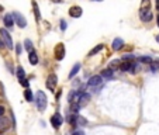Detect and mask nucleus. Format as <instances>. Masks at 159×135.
<instances>
[{
    "mask_svg": "<svg viewBox=\"0 0 159 135\" xmlns=\"http://www.w3.org/2000/svg\"><path fill=\"white\" fill-rule=\"evenodd\" d=\"M47 103H48V100H47L45 93L41 92V90H38L37 94H35V106H37V108L40 111H44L47 108Z\"/></svg>",
    "mask_w": 159,
    "mask_h": 135,
    "instance_id": "1",
    "label": "nucleus"
},
{
    "mask_svg": "<svg viewBox=\"0 0 159 135\" xmlns=\"http://www.w3.org/2000/svg\"><path fill=\"white\" fill-rule=\"evenodd\" d=\"M0 40H1V42H3V45H6V47L9 48V49H13V40H11V37H10V34L6 31V30H0Z\"/></svg>",
    "mask_w": 159,
    "mask_h": 135,
    "instance_id": "2",
    "label": "nucleus"
},
{
    "mask_svg": "<svg viewBox=\"0 0 159 135\" xmlns=\"http://www.w3.org/2000/svg\"><path fill=\"white\" fill-rule=\"evenodd\" d=\"M140 17L142 21H151L152 11L149 10V3H144V7L140 10Z\"/></svg>",
    "mask_w": 159,
    "mask_h": 135,
    "instance_id": "3",
    "label": "nucleus"
},
{
    "mask_svg": "<svg viewBox=\"0 0 159 135\" xmlns=\"http://www.w3.org/2000/svg\"><path fill=\"white\" fill-rule=\"evenodd\" d=\"M56 83H58V78H56L54 73H51L49 76L47 78V82H45V84H47L48 90H51V92H54L56 89Z\"/></svg>",
    "mask_w": 159,
    "mask_h": 135,
    "instance_id": "4",
    "label": "nucleus"
},
{
    "mask_svg": "<svg viewBox=\"0 0 159 135\" xmlns=\"http://www.w3.org/2000/svg\"><path fill=\"white\" fill-rule=\"evenodd\" d=\"M13 20H14V23H17V25L21 28H24L25 25H27V21H25V19H24L23 16L19 13V11H13Z\"/></svg>",
    "mask_w": 159,
    "mask_h": 135,
    "instance_id": "5",
    "label": "nucleus"
},
{
    "mask_svg": "<svg viewBox=\"0 0 159 135\" xmlns=\"http://www.w3.org/2000/svg\"><path fill=\"white\" fill-rule=\"evenodd\" d=\"M89 100H90V94L89 93H82L79 96V98H78V101H76V106L78 107H84L87 103H89Z\"/></svg>",
    "mask_w": 159,
    "mask_h": 135,
    "instance_id": "6",
    "label": "nucleus"
},
{
    "mask_svg": "<svg viewBox=\"0 0 159 135\" xmlns=\"http://www.w3.org/2000/svg\"><path fill=\"white\" fill-rule=\"evenodd\" d=\"M55 58L58 61H62L65 58V45L63 44H58L55 47Z\"/></svg>",
    "mask_w": 159,
    "mask_h": 135,
    "instance_id": "7",
    "label": "nucleus"
},
{
    "mask_svg": "<svg viewBox=\"0 0 159 135\" xmlns=\"http://www.w3.org/2000/svg\"><path fill=\"white\" fill-rule=\"evenodd\" d=\"M10 128V120L6 117H0V134H3Z\"/></svg>",
    "mask_w": 159,
    "mask_h": 135,
    "instance_id": "8",
    "label": "nucleus"
},
{
    "mask_svg": "<svg viewBox=\"0 0 159 135\" xmlns=\"http://www.w3.org/2000/svg\"><path fill=\"white\" fill-rule=\"evenodd\" d=\"M69 16H70V17H73V19H78V17L82 16V9H80L79 6H73V7H70Z\"/></svg>",
    "mask_w": 159,
    "mask_h": 135,
    "instance_id": "9",
    "label": "nucleus"
},
{
    "mask_svg": "<svg viewBox=\"0 0 159 135\" xmlns=\"http://www.w3.org/2000/svg\"><path fill=\"white\" fill-rule=\"evenodd\" d=\"M51 124L54 128H59L62 124V117L59 116V114H55V116L51 117Z\"/></svg>",
    "mask_w": 159,
    "mask_h": 135,
    "instance_id": "10",
    "label": "nucleus"
},
{
    "mask_svg": "<svg viewBox=\"0 0 159 135\" xmlns=\"http://www.w3.org/2000/svg\"><path fill=\"white\" fill-rule=\"evenodd\" d=\"M87 84H89L90 87H99L102 84V78L100 76H93V78L89 79V83Z\"/></svg>",
    "mask_w": 159,
    "mask_h": 135,
    "instance_id": "11",
    "label": "nucleus"
},
{
    "mask_svg": "<svg viewBox=\"0 0 159 135\" xmlns=\"http://www.w3.org/2000/svg\"><path fill=\"white\" fill-rule=\"evenodd\" d=\"M122 45H124V41H122L121 38H116L111 44V48L114 49V51H120V49L122 48Z\"/></svg>",
    "mask_w": 159,
    "mask_h": 135,
    "instance_id": "12",
    "label": "nucleus"
},
{
    "mask_svg": "<svg viewBox=\"0 0 159 135\" xmlns=\"http://www.w3.org/2000/svg\"><path fill=\"white\" fill-rule=\"evenodd\" d=\"M100 78H102V79H111V78H113V69L107 68V69L102 70V73H100Z\"/></svg>",
    "mask_w": 159,
    "mask_h": 135,
    "instance_id": "13",
    "label": "nucleus"
},
{
    "mask_svg": "<svg viewBox=\"0 0 159 135\" xmlns=\"http://www.w3.org/2000/svg\"><path fill=\"white\" fill-rule=\"evenodd\" d=\"M28 61H30V63H31V65H37V63H38V55H37V52H35V51L30 52V55H28Z\"/></svg>",
    "mask_w": 159,
    "mask_h": 135,
    "instance_id": "14",
    "label": "nucleus"
},
{
    "mask_svg": "<svg viewBox=\"0 0 159 135\" xmlns=\"http://www.w3.org/2000/svg\"><path fill=\"white\" fill-rule=\"evenodd\" d=\"M3 21H4V25L6 27H13V24H14V20H13V16H11V14H6L4 16V20H3Z\"/></svg>",
    "mask_w": 159,
    "mask_h": 135,
    "instance_id": "15",
    "label": "nucleus"
},
{
    "mask_svg": "<svg viewBox=\"0 0 159 135\" xmlns=\"http://www.w3.org/2000/svg\"><path fill=\"white\" fill-rule=\"evenodd\" d=\"M79 69H80V63H75V66L72 68V70H70V73H69V79H73L75 75L79 72Z\"/></svg>",
    "mask_w": 159,
    "mask_h": 135,
    "instance_id": "16",
    "label": "nucleus"
},
{
    "mask_svg": "<svg viewBox=\"0 0 159 135\" xmlns=\"http://www.w3.org/2000/svg\"><path fill=\"white\" fill-rule=\"evenodd\" d=\"M103 44H99V45H96V47L93 48V49H92V51H90V54H89V56H93V55H96V54H99V52L102 51V49H103Z\"/></svg>",
    "mask_w": 159,
    "mask_h": 135,
    "instance_id": "17",
    "label": "nucleus"
},
{
    "mask_svg": "<svg viewBox=\"0 0 159 135\" xmlns=\"http://www.w3.org/2000/svg\"><path fill=\"white\" fill-rule=\"evenodd\" d=\"M118 68H120V69L122 70V72H125V70H130L131 69V62H121V63H120V66H118Z\"/></svg>",
    "mask_w": 159,
    "mask_h": 135,
    "instance_id": "18",
    "label": "nucleus"
},
{
    "mask_svg": "<svg viewBox=\"0 0 159 135\" xmlns=\"http://www.w3.org/2000/svg\"><path fill=\"white\" fill-rule=\"evenodd\" d=\"M86 124H87L86 118H83V117H80V116L76 117V122H75V125H86Z\"/></svg>",
    "mask_w": 159,
    "mask_h": 135,
    "instance_id": "19",
    "label": "nucleus"
},
{
    "mask_svg": "<svg viewBox=\"0 0 159 135\" xmlns=\"http://www.w3.org/2000/svg\"><path fill=\"white\" fill-rule=\"evenodd\" d=\"M24 47H25V49H27L28 52H33V42L30 41V40H25V42H24Z\"/></svg>",
    "mask_w": 159,
    "mask_h": 135,
    "instance_id": "20",
    "label": "nucleus"
},
{
    "mask_svg": "<svg viewBox=\"0 0 159 135\" xmlns=\"http://www.w3.org/2000/svg\"><path fill=\"white\" fill-rule=\"evenodd\" d=\"M17 76H19V79H20V80L25 79V72H24L23 68H19V69H17Z\"/></svg>",
    "mask_w": 159,
    "mask_h": 135,
    "instance_id": "21",
    "label": "nucleus"
},
{
    "mask_svg": "<svg viewBox=\"0 0 159 135\" xmlns=\"http://www.w3.org/2000/svg\"><path fill=\"white\" fill-rule=\"evenodd\" d=\"M24 94H25V98H27V101H33V93H31V90H30V89H25Z\"/></svg>",
    "mask_w": 159,
    "mask_h": 135,
    "instance_id": "22",
    "label": "nucleus"
},
{
    "mask_svg": "<svg viewBox=\"0 0 159 135\" xmlns=\"http://www.w3.org/2000/svg\"><path fill=\"white\" fill-rule=\"evenodd\" d=\"M141 62H144V63H152V58L151 56H141Z\"/></svg>",
    "mask_w": 159,
    "mask_h": 135,
    "instance_id": "23",
    "label": "nucleus"
},
{
    "mask_svg": "<svg viewBox=\"0 0 159 135\" xmlns=\"http://www.w3.org/2000/svg\"><path fill=\"white\" fill-rule=\"evenodd\" d=\"M33 6H34V10H35L34 13H35V16H37V19H40L41 16H40V11H38V4L35 3V1H34V3H33Z\"/></svg>",
    "mask_w": 159,
    "mask_h": 135,
    "instance_id": "24",
    "label": "nucleus"
},
{
    "mask_svg": "<svg viewBox=\"0 0 159 135\" xmlns=\"http://www.w3.org/2000/svg\"><path fill=\"white\" fill-rule=\"evenodd\" d=\"M113 66H120V61H117V59H116V61H111L110 62V69H113Z\"/></svg>",
    "mask_w": 159,
    "mask_h": 135,
    "instance_id": "25",
    "label": "nucleus"
},
{
    "mask_svg": "<svg viewBox=\"0 0 159 135\" xmlns=\"http://www.w3.org/2000/svg\"><path fill=\"white\" fill-rule=\"evenodd\" d=\"M3 114H4V107L0 106V117H3Z\"/></svg>",
    "mask_w": 159,
    "mask_h": 135,
    "instance_id": "26",
    "label": "nucleus"
},
{
    "mask_svg": "<svg viewBox=\"0 0 159 135\" xmlns=\"http://www.w3.org/2000/svg\"><path fill=\"white\" fill-rule=\"evenodd\" d=\"M72 135H84V134H83V131H75Z\"/></svg>",
    "mask_w": 159,
    "mask_h": 135,
    "instance_id": "27",
    "label": "nucleus"
},
{
    "mask_svg": "<svg viewBox=\"0 0 159 135\" xmlns=\"http://www.w3.org/2000/svg\"><path fill=\"white\" fill-rule=\"evenodd\" d=\"M61 28H62V30H65V28H66V23L63 21V20L61 21Z\"/></svg>",
    "mask_w": 159,
    "mask_h": 135,
    "instance_id": "28",
    "label": "nucleus"
},
{
    "mask_svg": "<svg viewBox=\"0 0 159 135\" xmlns=\"http://www.w3.org/2000/svg\"><path fill=\"white\" fill-rule=\"evenodd\" d=\"M16 51H17V54H20V52H21V47L17 45V47H16Z\"/></svg>",
    "mask_w": 159,
    "mask_h": 135,
    "instance_id": "29",
    "label": "nucleus"
},
{
    "mask_svg": "<svg viewBox=\"0 0 159 135\" xmlns=\"http://www.w3.org/2000/svg\"><path fill=\"white\" fill-rule=\"evenodd\" d=\"M3 47V42H1V40H0V48Z\"/></svg>",
    "mask_w": 159,
    "mask_h": 135,
    "instance_id": "30",
    "label": "nucleus"
},
{
    "mask_svg": "<svg viewBox=\"0 0 159 135\" xmlns=\"http://www.w3.org/2000/svg\"><path fill=\"white\" fill-rule=\"evenodd\" d=\"M156 41H158V42H159V35H156Z\"/></svg>",
    "mask_w": 159,
    "mask_h": 135,
    "instance_id": "31",
    "label": "nucleus"
},
{
    "mask_svg": "<svg viewBox=\"0 0 159 135\" xmlns=\"http://www.w3.org/2000/svg\"><path fill=\"white\" fill-rule=\"evenodd\" d=\"M156 20H158V27H159V16H158V19H156Z\"/></svg>",
    "mask_w": 159,
    "mask_h": 135,
    "instance_id": "32",
    "label": "nucleus"
},
{
    "mask_svg": "<svg viewBox=\"0 0 159 135\" xmlns=\"http://www.w3.org/2000/svg\"><path fill=\"white\" fill-rule=\"evenodd\" d=\"M1 10H3V7H1V6H0V11H1Z\"/></svg>",
    "mask_w": 159,
    "mask_h": 135,
    "instance_id": "33",
    "label": "nucleus"
},
{
    "mask_svg": "<svg viewBox=\"0 0 159 135\" xmlns=\"http://www.w3.org/2000/svg\"><path fill=\"white\" fill-rule=\"evenodd\" d=\"M0 135H3V134H0Z\"/></svg>",
    "mask_w": 159,
    "mask_h": 135,
    "instance_id": "34",
    "label": "nucleus"
}]
</instances>
